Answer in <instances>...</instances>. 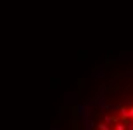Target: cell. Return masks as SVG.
<instances>
[{
	"label": "cell",
	"mask_w": 133,
	"mask_h": 130,
	"mask_svg": "<svg viewBox=\"0 0 133 130\" xmlns=\"http://www.w3.org/2000/svg\"><path fill=\"white\" fill-rule=\"evenodd\" d=\"M85 115L87 130H133V85H109Z\"/></svg>",
	"instance_id": "1"
}]
</instances>
